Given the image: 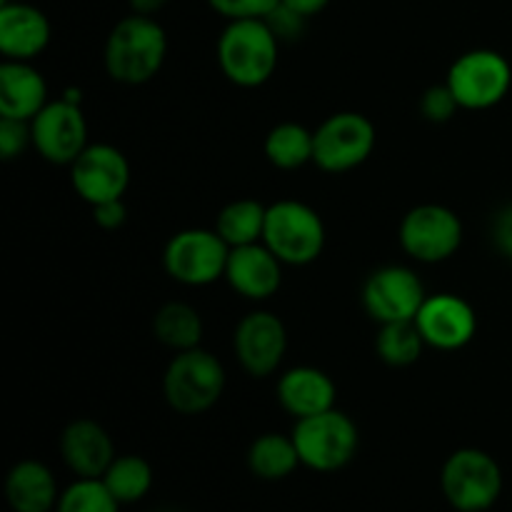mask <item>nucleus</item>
<instances>
[{
    "label": "nucleus",
    "instance_id": "1",
    "mask_svg": "<svg viewBox=\"0 0 512 512\" xmlns=\"http://www.w3.org/2000/svg\"><path fill=\"white\" fill-rule=\"evenodd\" d=\"M168 58V35L153 15L133 13L118 20L108 33L103 63L120 85H143L153 80Z\"/></svg>",
    "mask_w": 512,
    "mask_h": 512
},
{
    "label": "nucleus",
    "instance_id": "2",
    "mask_svg": "<svg viewBox=\"0 0 512 512\" xmlns=\"http://www.w3.org/2000/svg\"><path fill=\"white\" fill-rule=\"evenodd\" d=\"M220 73L238 88H260L278 70L280 40L265 18L228 20L218 38Z\"/></svg>",
    "mask_w": 512,
    "mask_h": 512
},
{
    "label": "nucleus",
    "instance_id": "3",
    "mask_svg": "<svg viewBox=\"0 0 512 512\" xmlns=\"http://www.w3.org/2000/svg\"><path fill=\"white\" fill-rule=\"evenodd\" d=\"M225 368L210 350L175 353L163 375L165 403L180 415H203L225 393Z\"/></svg>",
    "mask_w": 512,
    "mask_h": 512
},
{
    "label": "nucleus",
    "instance_id": "4",
    "mask_svg": "<svg viewBox=\"0 0 512 512\" xmlns=\"http://www.w3.org/2000/svg\"><path fill=\"white\" fill-rule=\"evenodd\" d=\"M325 223L303 200H278L268 205L263 243L283 265H310L325 250Z\"/></svg>",
    "mask_w": 512,
    "mask_h": 512
},
{
    "label": "nucleus",
    "instance_id": "5",
    "mask_svg": "<svg viewBox=\"0 0 512 512\" xmlns=\"http://www.w3.org/2000/svg\"><path fill=\"white\" fill-rule=\"evenodd\" d=\"M290 435L298 448L300 463L315 473H338L350 465L360 448L358 425L338 408L295 420Z\"/></svg>",
    "mask_w": 512,
    "mask_h": 512
},
{
    "label": "nucleus",
    "instance_id": "6",
    "mask_svg": "<svg viewBox=\"0 0 512 512\" xmlns=\"http://www.w3.org/2000/svg\"><path fill=\"white\" fill-rule=\"evenodd\" d=\"M440 490L458 512H488L503 495V468L480 448H460L440 470Z\"/></svg>",
    "mask_w": 512,
    "mask_h": 512
},
{
    "label": "nucleus",
    "instance_id": "7",
    "mask_svg": "<svg viewBox=\"0 0 512 512\" xmlns=\"http://www.w3.org/2000/svg\"><path fill=\"white\" fill-rule=\"evenodd\" d=\"M313 138V163L330 175H343L360 168L373 155L375 143H378L373 120L355 110L328 115L313 130Z\"/></svg>",
    "mask_w": 512,
    "mask_h": 512
},
{
    "label": "nucleus",
    "instance_id": "8",
    "mask_svg": "<svg viewBox=\"0 0 512 512\" xmlns=\"http://www.w3.org/2000/svg\"><path fill=\"white\" fill-rule=\"evenodd\" d=\"M445 83L463 110H490L508 98L512 68L498 50L475 48L453 60Z\"/></svg>",
    "mask_w": 512,
    "mask_h": 512
},
{
    "label": "nucleus",
    "instance_id": "9",
    "mask_svg": "<svg viewBox=\"0 0 512 512\" xmlns=\"http://www.w3.org/2000/svg\"><path fill=\"white\" fill-rule=\"evenodd\" d=\"M228 255L230 245L220 238L218 230L188 228L165 243L163 268L175 283L203 288L225 278Z\"/></svg>",
    "mask_w": 512,
    "mask_h": 512
},
{
    "label": "nucleus",
    "instance_id": "10",
    "mask_svg": "<svg viewBox=\"0 0 512 512\" xmlns=\"http://www.w3.org/2000/svg\"><path fill=\"white\" fill-rule=\"evenodd\" d=\"M398 240L400 248L418 263H443L463 245V220L445 205H415L400 220Z\"/></svg>",
    "mask_w": 512,
    "mask_h": 512
},
{
    "label": "nucleus",
    "instance_id": "11",
    "mask_svg": "<svg viewBox=\"0 0 512 512\" xmlns=\"http://www.w3.org/2000/svg\"><path fill=\"white\" fill-rule=\"evenodd\" d=\"M425 298H428V293H425L420 275L405 265L375 268L365 278L363 290H360V303H363L365 313L378 325L415 320Z\"/></svg>",
    "mask_w": 512,
    "mask_h": 512
},
{
    "label": "nucleus",
    "instance_id": "12",
    "mask_svg": "<svg viewBox=\"0 0 512 512\" xmlns=\"http://www.w3.org/2000/svg\"><path fill=\"white\" fill-rule=\"evenodd\" d=\"M233 353L250 378H268L288 353L285 323L270 310H253L235 325Z\"/></svg>",
    "mask_w": 512,
    "mask_h": 512
},
{
    "label": "nucleus",
    "instance_id": "13",
    "mask_svg": "<svg viewBox=\"0 0 512 512\" xmlns=\"http://www.w3.org/2000/svg\"><path fill=\"white\" fill-rule=\"evenodd\" d=\"M68 168L75 195L90 208L123 198L130 185L128 158L110 143H90Z\"/></svg>",
    "mask_w": 512,
    "mask_h": 512
},
{
    "label": "nucleus",
    "instance_id": "14",
    "mask_svg": "<svg viewBox=\"0 0 512 512\" xmlns=\"http://www.w3.org/2000/svg\"><path fill=\"white\" fill-rule=\"evenodd\" d=\"M33 148L53 165H70L88 148V123L83 108L70 100H50L33 120Z\"/></svg>",
    "mask_w": 512,
    "mask_h": 512
},
{
    "label": "nucleus",
    "instance_id": "15",
    "mask_svg": "<svg viewBox=\"0 0 512 512\" xmlns=\"http://www.w3.org/2000/svg\"><path fill=\"white\" fill-rule=\"evenodd\" d=\"M425 345L443 353L463 350L478 333V313L465 298L455 293H435L425 298L415 315Z\"/></svg>",
    "mask_w": 512,
    "mask_h": 512
},
{
    "label": "nucleus",
    "instance_id": "16",
    "mask_svg": "<svg viewBox=\"0 0 512 512\" xmlns=\"http://www.w3.org/2000/svg\"><path fill=\"white\" fill-rule=\"evenodd\" d=\"M225 280L240 298L263 303L273 298L283 285V263L275 258V253L263 240L253 245H240V248H230Z\"/></svg>",
    "mask_w": 512,
    "mask_h": 512
},
{
    "label": "nucleus",
    "instance_id": "17",
    "mask_svg": "<svg viewBox=\"0 0 512 512\" xmlns=\"http://www.w3.org/2000/svg\"><path fill=\"white\" fill-rule=\"evenodd\" d=\"M60 458L75 478H103L115 460L113 438L95 420L78 418L60 433Z\"/></svg>",
    "mask_w": 512,
    "mask_h": 512
},
{
    "label": "nucleus",
    "instance_id": "18",
    "mask_svg": "<svg viewBox=\"0 0 512 512\" xmlns=\"http://www.w3.org/2000/svg\"><path fill=\"white\" fill-rule=\"evenodd\" d=\"M50 20L30 3H0V53L3 60L33 63L50 43Z\"/></svg>",
    "mask_w": 512,
    "mask_h": 512
},
{
    "label": "nucleus",
    "instance_id": "19",
    "mask_svg": "<svg viewBox=\"0 0 512 512\" xmlns=\"http://www.w3.org/2000/svg\"><path fill=\"white\" fill-rule=\"evenodd\" d=\"M275 395L285 413L293 415L295 420H303L333 410L338 388L325 370L313 368V365H298L280 375Z\"/></svg>",
    "mask_w": 512,
    "mask_h": 512
},
{
    "label": "nucleus",
    "instance_id": "20",
    "mask_svg": "<svg viewBox=\"0 0 512 512\" xmlns=\"http://www.w3.org/2000/svg\"><path fill=\"white\" fill-rule=\"evenodd\" d=\"M48 83L33 63L3 60L0 63V115L33 120L48 105Z\"/></svg>",
    "mask_w": 512,
    "mask_h": 512
},
{
    "label": "nucleus",
    "instance_id": "21",
    "mask_svg": "<svg viewBox=\"0 0 512 512\" xmlns=\"http://www.w3.org/2000/svg\"><path fill=\"white\" fill-rule=\"evenodd\" d=\"M5 498L13 512H50L60 498L58 480L40 460H20L5 478Z\"/></svg>",
    "mask_w": 512,
    "mask_h": 512
},
{
    "label": "nucleus",
    "instance_id": "22",
    "mask_svg": "<svg viewBox=\"0 0 512 512\" xmlns=\"http://www.w3.org/2000/svg\"><path fill=\"white\" fill-rule=\"evenodd\" d=\"M153 335L165 348L183 353V350L200 348L203 340V318L198 310L180 300L160 305L153 315Z\"/></svg>",
    "mask_w": 512,
    "mask_h": 512
},
{
    "label": "nucleus",
    "instance_id": "23",
    "mask_svg": "<svg viewBox=\"0 0 512 512\" xmlns=\"http://www.w3.org/2000/svg\"><path fill=\"white\" fill-rule=\"evenodd\" d=\"M300 455L295 448L293 435H280V433H265L253 440L248 448V468L255 478L268 480H285L298 470Z\"/></svg>",
    "mask_w": 512,
    "mask_h": 512
},
{
    "label": "nucleus",
    "instance_id": "24",
    "mask_svg": "<svg viewBox=\"0 0 512 512\" xmlns=\"http://www.w3.org/2000/svg\"><path fill=\"white\" fill-rule=\"evenodd\" d=\"M263 153L265 158H268V163L278 170L303 168V165L313 163V130H308L300 123H293V120L278 123L275 128H270L268 135H265Z\"/></svg>",
    "mask_w": 512,
    "mask_h": 512
},
{
    "label": "nucleus",
    "instance_id": "25",
    "mask_svg": "<svg viewBox=\"0 0 512 512\" xmlns=\"http://www.w3.org/2000/svg\"><path fill=\"white\" fill-rule=\"evenodd\" d=\"M265 215H268V205L255 198H238L220 208L218 218H215V230L230 248L260 243L265 230Z\"/></svg>",
    "mask_w": 512,
    "mask_h": 512
},
{
    "label": "nucleus",
    "instance_id": "26",
    "mask_svg": "<svg viewBox=\"0 0 512 512\" xmlns=\"http://www.w3.org/2000/svg\"><path fill=\"white\" fill-rule=\"evenodd\" d=\"M428 348L420 335L415 320H398V323H383L375 335V355L390 368H408L415 365Z\"/></svg>",
    "mask_w": 512,
    "mask_h": 512
},
{
    "label": "nucleus",
    "instance_id": "27",
    "mask_svg": "<svg viewBox=\"0 0 512 512\" xmlns=\"http://www.w3.org/2000/svg\"><path fill=\"white\" fill-rule=\"evenodd\" d=\"M103 483L120 505H133L153 488V468L140 455H115L110 468L105 470Z\"/></svg>",
    "mask_w": 512,
    "mask_h": 512
},
{
    "label": "nucleus",
    "instance_id": "28",
    "mask_svg": "<svg viewBox=\"0 0 512 512\" xmlns=\"http://www.w3.org/2000/svg\"><path fill=\"white\" fill-rule=\"evenodd\" d=\"M55 512H120L103 478H78L60 493Z\"/></svg>",
    "mask_w": 512,
    "mask_h": 512
},
{
    "label": "nucleus",
    "instance_id": "29",
    "mask_svg": "<svg viewBox=\"0 0 512 512\" xmlns=\"http://www.w3.org/2000/svg\"><path fill=\"white\" fill-rule=\"evenodd\" d=\"M460 108L458 98L453 95V90L448 88V83L430 85L423 95H420V115H423L428 123H448L455 118V113Z\"/></svg>",
    "mask_w": 512,
    "mask_h": 512
},
{
    "label": "nucleus",
    "instance_id": "30",
    "mask_svg": "<svg viewBox=\"0 0 512 512\" xmlns=\"http://www.w3.org/2000/svg\"><path fill=\"white\" fill-rule=\"evenodd\" d=\"M28 148H33L30 120L3 118L0 115V153H3V160H15Z\"/></svg>",
    "mask_w": 512,
    "mask_h": 512
},
{
    "label": "nucleus",
    "instance_id": "31",
    "mask_svg": "<svg viewBox=\"0 0 512 512\" xmlns=\"http://www.w3.org/2000/svg\"><path fill=\"white\" fill-rule=\"evenodd\" d=\"M210 8L225 20L265 18L280 5V0H208Z\"/></svg>",
    "mask_w": 512,
    "mask_h": 512
},
{
    "label": "nucleus",
    "instance_id": "32",
    "mask_svg": "<svg viewBox=\"0 0 512 512\" xmlns=\"http://www.w3.org/2000/svg\"><path fill=\"white\" fill-rule=\"evenodd\" d=\"M265 23L270 25V30L275 33V38L283 43H293L300 35L305 33V25H308V18L300 13H295L293 8H288L285 3H280L273 13L265 15Z\"/></svg>",
    "mask_w": 512,
    "mask_h": 512
},
{
    "label": "nucleus",
    "instance_id": "33",
    "mask_svg": "<svg viewBox=\"0 0 512 512\" xmlns=\"http://www.w3.org/2000/svg\"><path fill=\"white\" fill-rule=\"evenodd\" d=\"M93 220H95V225L103 230L123 228L125 220H128V208H125L123 198L105 200V203L93 205Z\"/></svg>",
    "mask_w": 512,
    "mask_h": 512
},
{
    "label": "nucleus",
    "instance_id": "34",
    "mask_svg": "<svg viewBox=\"0 0 512 512\" xmlns=\"http://www.w3.org/2000/svg\"><path fill=\"white\" fill-rule=\"evenodd\" d=\"M490 235H493L495 250H498L503 258L512 260V205H505V208L495 215Z\"/></svg>",
    "mask_w": 512,
    "mask_h": 512
},
{
    "label": "nucleus",
    "instance_id": "35",
    "mask_svg": "<svg viewBox=\"0 0 512 512\" xmlns=\"http://www.w3.org/2000/svg\"><path fill=\"white\" fill-rule=\"evenodd\" d=\"M280 3H285L288 8H293L295 13L305 15V18H313V15L323 13L325 8L330 5V0H280Z\"/></svg>",
    "mask_w": 512,
    "mask_h": 512
},
{
    "label": "nucleus",
    "instance_id": "36",
    "mask_svg": "<svg viewBox=\"0 0 512 512\" xmlns=\"http://www.w3.org/2000/svg\"><path fill=\"white\" fill-rule=\"evenodd\" d=\"M128 3H130V8H133V13L155 15L158 10H163L170 0H128Z\"/></svg>",
    "mask_w": 512,
    "mask_h": 512
},
{
    "label": "nucleus",
    "instance_id": "37",
    "mask_svg": "<svg viewBox=\"0 0 512 512\" xmlns=\"http://www.w3.org/2000/svg\"><path fill=\"white\" fill-rule=\"evenodd\" d=\"M158 512H178V510H158Z\"/></svg>",
    "mask_w": 512,
    "mask_h": 512
},
{
    "label": "nucleus",
    "instance_id": "38",
    "mask_svg": "<svg viewBox=\"0 0 512 512\" xmlns=\"http://www.w3.org/2000/svg\"><path fill=\"white\" fill-rule=\"evenodd\" d=\"M0 3H8V0H0Z\"/></svg>",
    "mask_w": 512,
    "mask_h": 512
},
{
    "label": "nucleus",
    "instance_id": "39",
    "mask_svg": "<svg viewBox=\"0 0 512 512\" xmlns=\"http://www.w3.org/2000/svg\"><path fill=\"white\" fill-rule=\"evenodd\" d=\"M488 512H490V510H488Z\"/></svg>",
    "mask_w": 512,
    "mask_h": 512
}]
</instances>
